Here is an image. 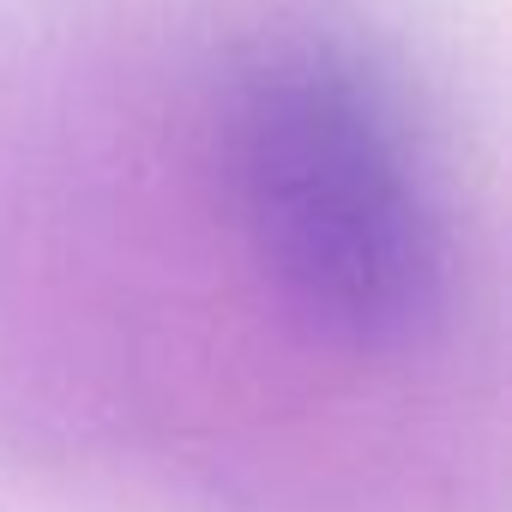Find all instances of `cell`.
Listing matches in <instances>:
<instances>
[{"label":"cell","mask_w":512,"mask_h":512,"mask_svg":"<svg viewBox=\"0 0 512 512\" xmlns=\"http://www.w3.org/2000/svg\"><path fill=\"white\" fill-rule=\"evenodd\" d=\"M488 260L362 0L0 7V440L211 512H464Z\"/></svg>","instance_id":"6da1fadb"}]
</instances>
